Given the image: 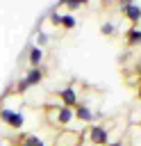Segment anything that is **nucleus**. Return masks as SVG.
Returning a JSON list of instances; mask_svg holds the SVG:
<instances>
[{"mask_svg": "<svg viewBox=\"0 0 141 146\" xmlns=\"http://www.w3.org/2000/svg\"><path fill=\"white\" fill-rule=\"evenodd\" d=\"M86 139L91 141V146H107V144H109L107 125H105V123H91V128H89V132H86Z\"/></svg>", "mask_w": 141, "mask_h": 146, "instance_id": "obj_1", "label": "nucleus"}, {"mask_svg": "<svg viewBox=\"0 0 141 146\" xmlns=\"http://www.w3.org/2000/svg\"><path fill=\"white\" fill-rule=\"evenodd\" d=\"M0 121L7 123L11 130H20V128L25 125V116H23V112H18V110H9V107H0Z\"/></svg>", "mask_w": 141, "mask_h": 146, "instance_id": "obj_2", "label": "nucleus"}, {"mask_svg": "<svg viewBox=\"0 0 141 146\" xmlns=\"http://www.w3.org/2000/svg\"><path fill=\"white\" fill-rule=\"evenodd\" d=\"M57 94H59V98H61V105H66V107H75V105H80V94L75 91L73 84L64 87V89L57 91Z\"/></svg>", "mask_w": 141, "mask_h": 146, "instance_id": "obj_3", "label": "nucleus"}, {"mask_svg": "<svg viewBox=\"0 0 141 146\" xmlns=\"http://www.w3.org/2000/svg\"><path fill=\"white\" fill-rule=\"evenodd\" d=\"M73 119H75V112H73V107L59 105V107L55 110V123H57V125H68Z\"/></svg>", "mask_w": 141, "mask_h": 146, "instance_id": "obj_4", "label": "nucleus"}, {"mask_svg": "<svg viewBox=\"0 0 141 146\" xmlns=\"http://www.w3.org/2000/svg\"><path fill=\"white\" fill-rule=\"evenodd\" d=\"M23 78L27 80V84H30V87H36V84H41V82H43L45 71H43V66H30V71H27Z\"/></svg>", "mask_w": 141, "mask_h": 146, "instance_id": "obj_5", "label": "nucleus"}, {"mask_svg": "<svg viewBox=\"0 0 141 146\" xmlns=\"http://www.w3.org/2000/svg\"><path fill=\"white\" fill-rule=\"evenodd\" d=\"M73 112H75V119H77V121H82V123H93V110H91L89 105L80 103V105L73 107Z\"/></svg>", "mask_w": 141, "mask_h": 146, "instance_id": "obj_6", "label": "nucleus"}, {"mask_svg": "<svg viewBox=\"0 0 141 146\" xmlns=\"http://www.w3.org/2000/svg\"><path fill=\"white\" fill-rule=\"evenodd\" d=\"M43 57H45L43 48L30 46V50H27V62H30V66H41V64H43Z\"/></svg>", "mask_w": 141, "mask_h": 146, "instance_id": "obj_7", "label": "nucleus"}, {"mask_svg": "<svg viewBox=\"0 0 141 146\" xmlns=\"http://www.w3.org/2000/svg\"><path fill=\"white\" fill-rule=\"evenodd\" d=\"M125 43H127L130 48H134V46H141V27L132 25V27L125 32Z\"/></svg>", "mask_w": 141, "mask_h": 146, "instance_id": "obj_8", "label": "nucleus"}, {"mask_svg": "<svg viewBox=\"0 0 141 146\" xmlns=\"http://www.w3.org/2000/svg\"><path fill=\"white\" fill-rule=\"evenodd\" d=\"M123 16H125V21H130L132 25H136V23L141 21V7H139L136 2H132V5L123 11Z\"/></svg>", "mask_w": 141, "mask_h": 146, "instance_id": "obj_9", "label": "nucleus"}, {"mask_svg": "<svg viewBox=\"0 0 141 146\" xmlns=\"http://www.w3.org/2000/svg\"><path fill=\"white\" fill-rule=\"evenodd\" d=\"M20 146H45V141L36 135H20Z\"/></svg>", "mask_w": 141, "mask_h": 146, "instance_id": "obj_10", "label": "nucleus"}, {"mask_svg": "<svg viewBox=\"0 0 141 146\" xmlns=\"http://www.w3.org/2000/svg\"><path fill=\"white\" fill-rule=\"evenodd\" d=\"M75 25H77L75 14H68V11H66V14H61V27H64V30H73Z\"/></svg>", "mask_w": 141, "mask_h": 146, "instance_id": "obj_11", "label": "nucleus"}, {"mask_svg": "<svg viewBox=\"0 0 141 146\" xmlns=\"http://www.w3.org/2000/svg\"><path fill=\"white\" fill-rule=\"evenodd\" d=\"M100 32H102V34H105V36H111V34H114V32H116V25H114V23H111V21H105V23H102V25H100Z\"/></svg>", "mask_w": 141, "mask_h": 146, "instance_id": "obj_12", "label": "nucleus"}, {"mask_svg": "<svg viewBox=\"0 0 141 146\" xmlns=\"http://www.w3.org/2000/svg\"><path fill=\"white\" fill-rule=\"evenodd\" d=\"M27 89H30V84H27V80H25V78H20V80L16 82V89H14V91H16L18 96H23V94H25Z\"/></svg>", "mask_w": 141, "mask_h": 146, "instance_id": "obj_13", "label": "nucleus"}, {"mask_svg": "<svg viewBox=\"0 0 141 146\" xmlns=\"http://www.w3.org/2000/svg\"><path fill=\"white\" fill-rule=\"evenodd\" d=\"M48 21H50L52 25H61V14H59L57 9H50V14H48Z\"/></svg>", "mask_w": 141, "mask_h": 146, "instance_id": "obj_14", "label": "nucleus"}, {"mask_svg": "<svg viewBox=\"0 0 141 146\" xmlns=\"http://www.w3.org/2000/svg\"><path fill=\"white\" fill-rule=\"evenodd\" d=\"M48 41H50V36H48L45 32H39V34H36V46H39V48L48 46Z\"/></svg>", "mask_w": 141, "mask_h": 146, "instance_id": "obj_15", "label": "nucleus"}, {"mask_svg": "<svg viewBox=\"0 0 141 146\" xmlns=\"http://www.w3.org/2000/svg\"><path fill=\"white\" fill-rule=\"evenodd\" d=\"M132 2H134V0H118V9H121V11H125Z\"/></svg>", "mask_w": 141, "mask_h": 146, "instance_id": "obj_16", "label": "nucleus"}, {"mask_svg": "<svg viewBox=\"0 0 141 146\" xmlns=\"http://www.w3.org/2000/svg\"><path fill=\"white\" fill-rule=\"evenodd\" d=\"M107 146H125V144H123V141H121V139H114V141H111V139H109V144H107Z\"/></svg>", "mask_w": 141, "mask_h": 146, "instance_id": "obj_17", "label": "nucleus"}, {"mask_svg": "<svg viewBox=\"0 0 141 146\" xmlns=\"http://www.w3.org/2000/svg\"><path fill=\"white\" fill-rule=\"evenodd\" d=\"M139 100H141V84H139Z\"/></svg>", "mask_w": 141, "mask_h": 146, "instance_id": "obj_18", "label": "nucleus"}, {"mask_svg": "<svg viewBox=\"0 0 141 146\" xmlns=\"http://www.w3.org/2000/svg\"><path fill=\"white\" fill-rule=\"evenodd\" d=\"M86 2H89V0H80V5H86Z\"/></svg>", "mask_w": 141, "mask_h": 146, "instance_id": "obj_19", "label": "nucleus"}, {"mask_svg": "<svg viewBox=\"0 0 141 146\" xmlns=\"http://www.w3.org/2000/svg\"><path fill=\"white\" fill-rule=\"evenodd\" d=\"M0 146H5V144H2V141H0Z\"/></svg>", "mask_w": 141, "mask_h": 146, "instance_id": "obj_20", "label": "nucleus"}]
</instances>
